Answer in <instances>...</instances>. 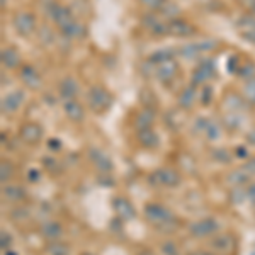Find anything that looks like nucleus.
<instances>
[{
	"label": "nucleus",
	"instance_id": "473e14b6",
	"mask_svg": "<svg viewBox=\"0 0 255 255\" xmlns=\"http://www.w3.org/2000/svg\"><path fill=\"white\" fill-rule=\"evenodd\" d=\"M160 250L163 255H181V250H179L177 243H175L174 240H165V242H162Z\"/></svg>",
	"mask_w": 255,
	"mask_h": 255
},
{
	"label": "nucleus",
	"instance_id": "f704fd0d",
	"mask_svg": "<svg viewBox=\"0 0 255 255\" xmlns=\"http://www.w3.org/2000/svg\"><path fill=\"white\" fill-rule=\"evenodd\" d=\"M199 100L203 106H209L213 100V87L211 85H203L199 91Z\"/></svg>",
	"mask_w": 255,
	"mask_h": 255
},
{
	"label": "nucleus",
	"instance_id": "6ab92c4d",
	"mask_svg": "<svg viewBox=\"0 0 255 255\" xmlns=\"http://www.w3.org/2000/svg\"><path fill=\"white\" fill-rule=\"evenodd\" d=\"M0 62H2V67L7 68V70H16V68L23 67V56L17 51V48L7 46L0 53Z\"/></svg>",
	"mask_w": 255,
	"mask_h": 255
},
{
	"label": "nucleus",
	"instance_id": "de8ad7c7",
	"mask_svg": "<svg viewBox=\"0 0 255 255\" xmlns=\"http://www.w3.org/2000/svg\"><path fill=\"white\" fill-rule=\"evenodd\" d=\"M243 168H245V170L249 172L250 175H255V157H252V159H249V162H247V163L243 165Z\"/></svg>",
	"mask_w": 255,
	"mask_h": 255
},
{
	"label": "nucleus",
	"instance_id": "cd10ccee",
	"mask_svg": "<svg viewBox=\"0 0 255 255\" xmlns=\"http://www.w3.org/2000/svg\"><path fill=\"white\" fill-rule=\"evenodd\" d=\"M175 55H177V51H175V49H170V48L157 49L155 53H152V55L148 56V63L152 65V67H155V65L168 62V60H174Z\"/></svg>",
	"mask_w": 255,
	"mask_h": 255
},
{
	"label": "nucleus",
	"instance_id": "37998d69",
	"mask_svg": "<svg viewBox=\"0 0 255 255\" xmlns=\"http://www.w3.org/2000/svg\"><path fill=\"white\" fill-rule=\"evenodd\" d=\"M236 2H238L249 14H254L255 16V0H236Z\"/></svg>",
	"mask_w": 255,
	"mask_h": 255
},
{
	"label": "nucleus",
	"instance_id": "9d476101",
	"mask_svg": "<svg viewBox=\"0 0 255 255\" xmlns=\"http://www.w3.org/2000/svg\"><path fill=\"white\" fill-rule=\"evenodd\" d=\"M163 16H159L157 12H146L141 17V24L148 32H152L153 36H165L167 32V23L168 21L162 19Z\"/></svg>",
	"mask_w": 255,
	"mask_h": 255
},
{
	"label": "nucleus",
	"instance_id": "79ce46f5",
	"mask_svg": "<svg viewBox=\"0 0 255 255\" xmlns=\"http://www.w3.org/2000/svg\"><path fill=\"white\" fill-rule=\"evenodd\" d=\"M39 179H41V170L39 168H29L27 170V181L29 182L36 184V182H39Z\"/></svg>",
	"mask_w": 255,
	"mask_h": 255
},
{
	"label": "nucleus",
	"instance_id": "a878e982",
	"mask_svg": "<svg viewBox=\"0 0 255 255\" xmlns=\"http://www.w3.org/2000/svg\"><path fill=\"white\" fill-rule=\"evenodd\" d=\"M2 196L3 199H7L9 203H23V201H26L27 192L26 189L19 184H5L2 187Z\"/></svg>",
	"mask_w": 255,
	"mask_h": 255
},
{
	"label": "nucleus",
	"instance_id": "aec40b11",
	"mask_svg": "<svg viewBox=\"0 0 255 255\" xmlns=\"http://www.w3.org/2000/svg\"><path fill=\"white\" fill-rule=\"evenodd\" d=\"M113 208L116 211V214L121 218L123 221H129V220H135L136 218V209L131 203L123 196H117L116 199L113 201Z\"/></svg>",
	"mask_w": 255,
	"mask_h": 255
},
{
	"label": "nucleus",
	"instance_id": "4be33fe9",
	"mask_svg": "<svg viewBox=\"0 0 255 255\" xmlns=\"http://www.w3.org/2000/svg\"><path fill=\"white\" fill-rule=\"evenodd\" d=\"M236 27H238L240 31V36H242L247 43L255 45V16L254 14L240 17L238 23H236Z\"/></svg>",
	"mask_w": 255,
	"mask_h": 255
},
{
	"label": "nucleus",
	"instance_id": "f03ea898",
	"mask_svg": "<svg viewBox=\"0 0 255 255\" xmlns=\"http://www.w3.org/2000/svg\"><path fill=\"white\" fill-rule=\"evenodd\" d=\"M145 218L155 226L159 232L163 233H174L179 228V218L172 213L168 208H165L160 203H146L143 208Z\"/></svg>",
	"mask_w": 255,
	"mask_h": 255
},
{
	"label": "nucleus",
	"instance_id": "864d4df0",
	"mask_svg": "<svg viewBox=\"0 0 255 255\" xmlns=\"http://www.w3.org/2000/svg\"><path fill=\"white\" fill-rule=\"evenodd\" d=\"M0 3H2V9H5L7 7V0H0Z\"/></svg>",
	"mask_w": 255,
	"mask_h": 255
},
{
	"label": "nucleus",
	"instance_id": "5fc2aeb1",
	"mask_svg": "<svg viewBox=\"0 0 255 255\" xmlns=\"http://www.w3.org/2000/svg\"><path fill=\"white\" fill-rule=\"evenodd\" d=\"M5 255H16V254H14V252H10V250H7Z\"/></svg>",
	"mask_w": 255,
	"mask_h": 255
},
{
	"label": "nucleus",
	"instance_id": "b1692460",
	"mask_svg": "<svg viewBox=\"0 0 255 255\" xmlns=\"http://www.w3.org/2000/svg\"><path fill=\"white\" fill-rule=\"evenodd\" d=\"M157 113L153 107H143L141 111H138V114H135V119H133V124H135L136 129H143V128H152L153 123H155Z\"/></svg>",
	"mask_w": 255,
	"mask_h": 255
},
{
	"label": "nucleus",
	"instance_id": "f3484780",
	"mask_svg": "<svg viewBox=\"0 0 255 255\" xmlns=\"http://www.w3.org/2000/svg\"><path fill=\"white\" fill-rule=\"evenodd\" d=\"M63 233H65V230H63L62 223H60V221H55V220H48L39 226V235H41L45 240H48V242H58V240H62Z\"/></svg>",
	"mask_w": 255,
	"mask_h": 255
},
{
	"label": "nucleus",
	"instance_id": "49530a36",
	"mask_svg": "<svg viewBox=\"0 0 255 255\" xmlns=\"http://www.w3.org/2000/svg\"><path fill=\"white\" fill-rule=\"evenodd\" d=\"M245 196L250 199V203L255 204V182H250V184H249V187H247Z\"/></svg>",
	"mask_w": 255,
	"mask_h": 255
},
{
	"label": "nucleus",
	"instance_id": "3c124183",
	"mask_svg": "<svg viewBox=\"0 0 255 255\" xmlns=\"http://www.w3.org/2000/svg\"><path fill=\"white\" fill-rule=\"evenodd\" d=\"M249 143H254V145H255V131L249 135Z\"/></svg>",
	"mask_w": 255,
	"mask_h": 255
},
{
	"label": "nucleus",
	"instance_id": "c756f323",
	"mask_svg": "<svg viewBox=\"0 0 255 255\" xmlns=\"http://www.w3.org/2000/svg\"><path fill=\"white\" fill-rule=\"evenodd\" d=\"M14 174H16V168H14V165L10 163L9 160H2V163H0V181H2V184H9L10 181H12Z\"/></svg>",
	"mask_w": 255,
	"mask_h": 255
},
{
	"label": "nucleus",
	"instance_id": "4c0bfd02",
	"mask_svg": "<svg viewBox=\"0 0 255 255\" xmlns=\"http://www.w3.org/2000/svg\"><path fill=\"white\" fill-rule=\"evenodd\" d=\"M211 157H213L214 160L221 162V163H230L232 162V157H230V152L225 148H216L211 152Z\"/></svg>",
	"mask_w": 255,
	"mask_h": 255
},
{
	"label": "nucleus",
	"instance_id": "393cba45",
	"mask_svg": "<svg viewBox=\"0 0 255 255\" xmlns=\"http://www.w3.org/2000/svg\"><path fill=\"white\" fill-rule=\"evenodd\" d=\"M78 91H80V87H78V82L73 77H65L58 85V94L63 100L77 99Z\"/></svg>",
	"mask_w": 255,
	"mask_h": 255
},
{
	"label": "nucleus",
	"instance_id": "a19ab883",
	"mask_svg": "<svg viewBox=\"0 0 255 255\" xmlns=\"http://www.w3.org/2000/svg\"><path fill=\"white\" fill-rule=\"evenodd\" d=\"M208 124H209V119H206V117H197L196 123H194V131L204 133L208 128Z\"/></svg>",
	"mask_w": 255,
	"mask_h": 255
},
{
	"label": "nucleus",
	"instance_id": "7c9ffc66",
	"mask_svg": "<svg viewBox=\"0 0 255 255\" xmlns=\"http://www.w3.org/2000/svg\"><path fill=\"white\" fill-rule=\"evenodd\" d=\"M236 75H238L242 80L249 82L252 80V78H255V63L254 62H245L242 63L238 67V70H236Z\"/></svg>",
	"mask_w": 255,
	"mask_h": 255
},
{
	"label": "nucleus",
	"instance_id": "603ef678",
	"mask_svg": "<svg viewBox=\"0 0 255 255\" xmlns=\"http://www.w3.org/2000/svg\"><path fill=\"white\" fill-rule=\"evenodd\" d=\"M194 255H214V254H211V252H199V254H194Z\"/></svg>",
	"mask_w": 255,
	"mask_h": 255
},
{
	"label": "nucleus",
	"instance_id": "7ed1b4c3",
	"mask_svg": "<svg viewBox=\"0 0 255 255\" xmlns=\"http://www.w3.org/2000/svg\"><path fill=\"white\" fill-rule=\"evenodd\" d=\"M87 102H89V109L95 114H104L111 109L114 102V95L107 91L104 85H92L87 92Z\"/></svg>",
	"mask_w": 255,
	"mask_h": 255
},
{
	"label": "nucleus",
	"instance_id": "ddd939ff",
	"mask_svg": "<svg viewBox=\"0 0 255 255\" xmlns=\"http://www.w3.org/2000/svg\"><path fill=\"white\" fill-rule=\"evenodd\" d=\"M89 159H91L92 165H94L99 172H102V174H111V172H113L114 163L113 160H111V157L107 155L104 150L95 148V146L89 148Z\"/></svg>",
	"mask_w": 255,
	"mask_h": 255
},
{
	"label": "nucleus",
	"instance_id": "39448f33",
	"mask_svg": "<svg viewBox=\"0 0 255 255\" xmlns=\"http://www.w3.org/2000/svg\"><path fill=\"white\" fill-rule=\"evenodd\" d=\"M14 29L19 36H31L32 32H36V27H38V21H36V16L29 10H21L14 16L12 19Z\"/></svg>",
	"mask_w": 255,
	"mask_h": 255
},
{
	"label": "nucleus",
	"instance_id": "09e8293b",
	"mask_svg": "<svg viewBox=\"0 0 255 255\" xmlns=\"http://www.w3.org/2000/svg\"><path fill=\"white\" fill-rule=\"evenodd\" d=\"M48 146L53 150V152H56V150H62V141L56 138H51V139H48Z\"/></svg>",
	"mask_w": 255,
	"mask_h": 255
},
{
	"label": "nucleus",
	"instance_id": "e433bc0d",
	"mask_svg": "<svg viewBox=\"0 0 255 255\" xmlns=\"http://www.w3.org/2000/svg\"><path fill=\"white\" fill-rule=\"evenodd\" d=\"M204 135H206V138L209 139V141H214V139L220 138L221 129H220V126H218L216 123L209 121V124H208V128H206V131H204Z\"/></svg>",
	"mask_w": 255,
	"mask_h": 255
},
{
	"label": "nucleus",
	"instance_id": "ea45409f",
	"mask_svg": "<svg viewBox=\"0 0 255 255\" xmlns=\"http://www.w3.org/2000/svg\"><path fill=\"white\" fill-rule=\"evenodd\" d=\"M2 235V242H0V245H2V250L3 252H7V250H10V245H12V236H10V233L7 232H2L0 233Z\"/></svg>",
	"mask_w": 255,
	"mask_h": 255
},
{
	"label": "nucleus",
	"instance_id": "a211bd4d",
	"mask_svg": "<svg viewBox=\"0 0 255 255\" xmlns=\"http://www.w3.org/2000/svg\"><path fill=\"white\" fill-rule=\"evenodd\" d=\"M63 111H65V116H67L71 123H82V121L85 119V107L82 106V102L77 99L63 100Z\"/></svg>",
	"mask_w": 255,
	"mask_h": 255
},
{
	"label": "nucleus",
	"instance_id": "412c9836",
	"mask_svg": "<svg viewBox=\"0 0 255 255\" xmlns=\"http://www.w3.org/2000/svg\"><path fill=\"white\" fill-rule=\"evenodd\" d=\"M136 139H138L139 146H143L146 150H155L160 145V138L153 128L136 129Z\"/></svg>",
	"mask_w": 255,
	"mask_h": 255
},
{
	"label": "nucleus",
	"instance_id": "c03bdc74",
	"mask_svg": "<svg viewBox=\"0 0 255 255\" xmlns=\"http://www.w3.org/2000/svg\"><path fill=\"white\" fill-rule=\"evenodd\" d=\"M235 157L236 159H249L250 157V152L247 146H236L235 148Z\"/></svg>",
	"mask_w": 255,
	"mask_h": 255
},
{
	"label": "nucleus",
	"instance_id": "20e7f679",
	"mask_svg": "<svg viewBox=\"0 0 255 255\" xmlns=\"http://www.w3.org/2000/svg\"><path fill=\"white\" fill-rule=\"evenodd\" d=\"M148 182L157 187H177L182 182V177L175 168L160 167L148 175Z\"/></svg>",
	"mask_w": 255,
	"mask_h": 255
},
{
	"label": "nucleus",
	"instance_id": "8fccbe9b",
	"mask_svg": "<svg viewBox=\"0 0 255 255\" xmlns=\"http://www.w3.org/2000/svg\"><path fill=\"white\" fill-rule=\"evenodd\" d=\"M136 255H157V254L153 252V250H150V249H141Z\"/></svg>",
	"mask_w": 255,
	"mask_h": 255
},
{
	"label": "nucleus",
	"instance_id": "6e6552de",
	"mask_svg": "<svg viewBox=\"0 0 255 255\" xmlns=\"http://www.w3.org/2000/svg\"><path fill=\"white\" fill-rule=\"evenodd\" d=\"M236 245H238V242H236L235 235H232V233L213 235V238H211V242H209V247L214 250V252L216 254H226V255L235 254Z\"/></svg>",
	"mask_w": 255,
	"mask_h": 255
},
{
	"label": "nucleus",
	"instance_id": "1a4fd4ad",
	"mask_svg": "<svg viewBox=\"0 0 255 255\" xmlns=\"http://www.w3.org/2000/svg\"><path fill=\"white\" fill-rule=\"evenodd\" d=\"M167 32L175 38H189L197 32V27L192 23H189L187 19L182 17H175V19H168L167 23Z\"/></svg>",
	"mask_w": 255,
	"mask_h": 255
},
{
	"label": "nucleus",
	"instance_id": "2eb2a0df",
	"mask_svg": "<svg viewBox=\"0 0 255 255\" xmlns=\"http://www.w3.org/2000/svg\"><path fill=\"white\" fill-rule=\"evenodd\" d=\"M19 138L23 139L26 145H38L43 139V128L38 123H24L19 128Z\"/></svg>",
	"mask_w": 255,
	"mask_h": 255
},
{
	"label": "nucleus",
	"instance_id": "bb28decb",
	"mask_svg": "<svg viewBox=\"0 0 255 255\" xmlns=\"http://www.w3.org/2000/svg\"><path fill=\"white\" fill-rule=\"evenodd\" d=\"M250 177H252V175H250L243 167H240V168H233V170L226 175V182L232 184V185H235V187H238V185L247 184Z\"/></svg>",
	"mask_w": 255,
	"mask_h": 255
},
{
	"label": "nucleus",
	"instance_id": "72a5a7b5",
	"mask_svg": "<svg viewBox=\"0 0 255 255\" xmlns=\"http://www.w3.org/2000/svg\"><path fill=\"white\" fill-rule=\"evenodd\" d=\"M243 97L249 104L255 106V78L245 82V87H243Z\"/></svg>",
	"mask_w": 255,
	"mask_h": 255
},
{
	"label": "nucleus",
	"instance_id": "6e6d98bb",
	"mask_svg": "<svg viewBox=\"0 0 255 255\" xmlns=\"http://www.w3.org/2000/svg\"><path fill=\"white\" fill-rule=\"evenodd\" d=\"M84 255H92V254H84Z\"/></svg>",
	"mask_w": 255,
	"mask_h": 255
},
{
	"label": "nucleus",
	"instance_id": "a18cd8bd",
	"mask_svg": "<svg viewBox=\"0 0 255 255\" xmlns=\"http://www.w3.org/2000/svg\"><path fill=\"white\" fill-rule=\"evenodd\" d=\"M43 163H45L51 172H55V168H60L58 162H56L55 159H51V157H48V159H43Z\"/></svg>",
	"mask_w": 255,
	"mask_h": 255
},
{
	"label": "nucleus",
	"instance_id": "c9c22d12",
	"mask_svg": "<svg viewBox=\"0 0 255 255\" xmlns=\"http://www.w3.org/2000/svg\"><path fill=\"white\" fill-rule=\"evenodd\" d=\"M143 7L150 10V12H160L162 7L167 3V0H138Z\"/></svg>",
	"mask_w": 255,
	"mask_h": 255
},
{
	"label": "nucleus",
	"instance_id": "423d86ee",
	"mask_svg": "<svg viewBox=\"0 0 255 255\" xmlns=\"http://www.w3.org/2000/svg\"><path fill=\"white\" fill-rule=\"evenodd\" d=\"M216 68H214V60L213 58H201L197 67L194 68L192 77H191V84L199 87V85H206V82L209 80L214 75Z\"/></svg>",
	"mask_w": 255,
	"mask_h": 255
},
{
	"label": "nucleus",
	"instance_id": "5701e85b",
	"mask_svg": "<svg viewBox=\"0 0 255 255\" xmlns=\"http://www.w3.org/2000/svg\"><path fill=\"white\" fill-rule=\"evenodd\" d=\"M199 99V94H197V87L192 84H189L187 87H184L181 91V94L177 97V104L181 109L184 111H189L194 107V104H196V100Z\"/></svg>",
	"mask_w": 255,
	"mask_h": 255
},
{
	"label": "nucleus",
	"instance_id": "0eeeda50",
	"mask_svg": "<svg viewBox=\"0 0 255 255\" xmlns=\"http://www.w3.org/2000/svg\"><path fill=\"white\" fill-rule=\"evenodd\" d=\"M220 230V223L214 218H203L189 225V233L194 238H208L213 236Z\"/></svg>",
	"mask_w": 255,
	"mask_h": 255
},
{
	"label": "nucleus",
	"instance_id": "f8f14e48",
	"mask_svg": "<svg viewBox=\"0 0 255 255\" xmlns=\"http://www.w3.org/2000/svg\"><path fill=\"white\" fill-rule=\"evenodd\" d=\"M153 73H155V78L159 82H162V84H168V82H172L179 75L177 60H168V62L155 65V67H153Z\"/></svg>",
	"mask_w": 255,
	"mask_h": 255
},
{
	"label": "nucleus",
	"instance_id": "4468645a",
	"mask_svg": "<svg viewBox=\"0 0 255 255\" xmlns=\"http://www.w3.org/2000/svg\"><path fill=\"white\" fill-rule=\"evenodd\" d=\"M19 78L27 89H32V91H38L43 85L41 73H39L32 65H27V63L19 68Z\"/></svg>",
	"mask_w": 255,
	"mask_h": 255
},
{
	"label": "nucleus",
	"instance_id": "c85d7f7f",
	"mask_svg": "<svg viewBox=\"0 0 255 255\" xmlns=\"http://www.w3.org/2000/svg\"><path fill=\"white\" fill-rule=\"evenodd\" d=\"M46 254L48 255H70L71 250L67 243L58 240V242H49L48 245H46Z\"/></svg>",
	"mask_w": 255,
	"mask_h": 255
},
{
	"label": "nucleus",
	"instance_id": "58836bf2",
	"mask_svg": "<svg viewBox=\"0 0 255 255\" xmlns=\"http://www.w3.org/2000/svg\"><path fill=\"white\" fill-rule=\"evenodd\" d=\"M39 39H41L43 45L48 46L49 43H53V32L48 27H41V32H39Z\"/></svg>",
	"mask_w": 255,
	"mask_h": 255
},
{
	"label": "nucleus",
	"instance_id": "9b49d317",
	"mask_svg": "<svg viewBox=\"0 0 255 255\" xmlns=\"http://www.w3.org/2000/svg\"><path fill=\"white\" fill-rule=\"evenodd\" d=\"M214 48V41H199V43H189V45H184L177 49V53L181 56H184L185 60H194V58H199L203 53L211 51Z\"/></svg>",
	"mask_w": 255,
	"mask_h": 255
},
{
	"label": "nucleus",
	"instance_id": "2f4dec72",
	"mask_svg": "<svg viewBox=\"0 0 255 255\" xmlns=\"http://www.w3.org/2000/svg\"><path fill=\"white\" fill-rule=\"evenodd\" d=\"M179 12H181V9H179L177 5H175L174 2H170V0H167V3H165L163 7L160 9V16H163L165 19H175V17H179Z\"/></svg>",
	"mask_w": 255,
	"mask_h": 255
},
{
	"label": "nucleus",
	"instance_id": "dca6fc26",
	"mask_svg": "<svg viewBox=\"0 0 255 255\" xmlns=\"http://www.w3.org/2000/svg\"><path fill=\"white\" fill-rule=\"evenodd\" d=\"M24 99H26V94H24V91H21V89H17V91H12V92H9L7 95L2 97L0 109H2L3 114H12V113H16V111L19 109L21 106H23Z\"/></svg>",
	"mask_w": 255,
	"mask_h": 255
},
{
	"label": "nucleus",
	"instance_id": "f257e3e1",
	"mask_svg": "<svg viewBox=\"0 0 255 255\" xmlns=\"http://www.w3.org/2000/svg\"><path fill=\"white\" fill-rule=\"evenodd\" d=\"M45 12L53 23L56 24V27L60 32L68 39H82L85 38V26L73 16L70 7L63 5L55 0H48L45 5Z\"/></svg>",
	"mask_w": 255,
	"mask_h": 255
}]
</instances>
